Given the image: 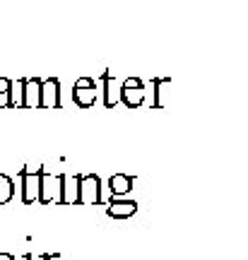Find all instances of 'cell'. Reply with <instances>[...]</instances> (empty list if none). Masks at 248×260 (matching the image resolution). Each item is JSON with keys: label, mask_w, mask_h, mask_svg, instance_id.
Listing matches in <instances>:
<instances>
[{"label": "cell", "mask_w": 248, "mask_h": 260, "mask_svg": "<svg viewBox=\"0 0 248 260\" xmlns=\"http://www.w3.org/2000/svg\"><path fill=\"white\" fill-rule=\"evenodd\" d=\"M39 171L41 169H19V181H22V203L34 205L39 200Z\"/></svg>", "instance_id": "5b68a950"}, {"label": "cell", "mask_w": 248, "mask_h": 260, "mask_svg": "<svg viewBox=\"0 0 248 260\" xmlns=\"http://www.w3.org/2000/svg\"><path fill=\"white\" fill-rule=\"evenodd\" d=\"M41 80L39 77H22V104L19 109H37Z\"/></svg>", "instance_id": "8992f818"}, {"label": "cell", "mask_w": 248, "mask_h": 260, "mask_svg": "<svg viewBox=\"0 0 248 260\" xmlns=\"http://www.w3.org/2000/svg\"><path fill=\"white\" fill-rule=\"evenodd\" d=\"M37 109H60V82L55 77L41 80Z\"/></svg>", "instance_id": "277c9868"}, {"label": "cell", "mask_w": 248, "mask_h": 260, "mask_svg": "<svg viewBox=\"0 0 248 260\" xmlns=\"http://www.w3.org/2000/svg\"><path fill=\"white\" fill-rule=\"evenodd\" d=\"M15 198V181L8 174H0V205H8Z\"/></svg>", "instance_id": "9c48e42d"}, {"label": "cell", "mask_w": 248, "mask_h": 260, "mask_svg": "<svg viewBox=\"0 0 248 260\" xmlns=\"http://www.w3.org/2000/svg\"><path fill=\"white\" fill-rule=\"evenodd\" d=\"M133 183L135 178L130 174H113L109 178V190H111V198H120V195H128L133 190Z\"/></svg>", "instance_id": "ba28073f"}, {"label": "cell", "mask_w": 248, "mask_h": 260, "mask_svg": "<svg viewBox=\"0 0 248 260\" xmlns=\"http://www.w3.org/2000/svg\"><path fill=\"white\" fill-rule=\"evenodd\" d=\"M135 212H138V203L135 200H116V198H111L109 207H106V214L113 217V219H126V217H133Z\"/></svg>", "instance_id": "52a82bcc"}, {"label": "cell", "mask_w": 248, "mask_h": 260, "mask_svg": "<svg viewBox=\"0 0 248 260\" xmlns=\"http://www.w3.org/2000/svg\"><path fill=\"white\" fill-rule=\"evenodd\" d=\"M111 80H113L111 70H106V73L101 75V82H104V106L106 109H113L118 104V96H113V89H111Z\"/></svg>", "instance_id": "30bf717a"}, {"label": "cell", "mask_w": 248, "mask_h": 260, "mask_svg": "<svg viewBox=\"0 0 248 260\" xmlns=\"http://www.w3.org/2000/svg\"><path fill=\"white\" fill-rule=\"evenodd\" d=\"M12 89V80L10 77H0V92H10Z\"/></svg>", "instance_id": "4fadbf2b"}, {"label": "cell", "mask_w": 248, "mask_h": 260, "mask_svg": "<svg viewBox=\"0 0 248 260\" xmlns=\"http://www.w3.org/2000/svg\"><path fill=\"white\" fill-rule=\"evenodd\" d=\"M120 102L126 104L128 109H138L145 102V87H142V80L140 77H128L126 82L120 84Z\"/></svg>", "instance_id": "3957f363"}, {"label": "cell", "mask_w": 248, "mask_h": 260, "mask_svg": "<svg viewBox=\"0 0 248 260\" xmlns=\"http://www.w3.org/2000/svg\"><path fill=\"white\" fill-rule=\"evenodd\" d=\"M0 260H15V258H12L10 253H0Z\"/></svg>", "instance_id": "5bb4252c"}, {"label": "cell", "mask_w": 248, "mask_h": 260, "mask_svg": "<svg viewBox=\"0 0 248 260\" xmlns=\"http://www.w3.org/2000/svg\"><path fill=\"white\" fill-rule=\"evenodd\" d=\"M0 109H15L12 106V89L10 92H0Z\"/></svg>", "instance_id": "7c38bea8"}, {"label": "cell", "mask_w": 248, "mask_h": 260, "mask_svg": "<svg viewBox=\"0 0 248 260\" xmlns=\"http://www.w3.org/2000/svg\"><path fill=\"white\" fill-rule=\"evenodd\" d=\"M169 82H171L169 77H154V80H152V87H154V92H152V109H157V111L164 109V102H162V87L169 84Z\"/></svg>", "instance_id": "8fae6325"}, {"label": "cell", "mask_w": 248, "mask_h": 260, "mask_svg": "<svg viewBox=\"0 0 248 260\" xmlns=\"http://www.w3.org/2000/svg\"><path fill=\"white\" fill-rule=\"evenodd\" d=\"M73 102L80 109H89L97 104V82L92 77H77L73 84Z\"/></svg>", "instance_id": "7a4b0ae2"}, {"label": "cell", "mask_w": 248, "mask_h": 260, "mask_svg": "<svg viewBox=\"0 0 248 260\" xmlns=\"http://www.w3.org/2000/svg\"><path fill=\"white\" fill-rule=\"evenodd\" d=\"M75 205H101V178L97 174H75Z\"/></svg>", "instance_id": "6da1fadb"}]
</instances>
